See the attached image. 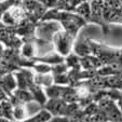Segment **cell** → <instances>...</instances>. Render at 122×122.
Listing matches in <instances>:
<instances>
[{
    "mask_svg": "<svg viewBox=\"0 0 122 122\" xmlns=\"http://www.w3.org/2000/svg\"><path fill=\"white\" fill-rule=\"evenodd\" d=\"M56 21L61 24L63 29L69 35H71L74 38H77L79 30L88 24L83 17L79 14L72 11H65V10H58L55 8L49 9L42 16L40 22H49Z\"/></svg>",
    "mask_w": 122,
    "mask_h": 122,
    "instance_id": "cell-1",
    "label": "cell"
},
{
    "mask_svg": "<svg viewBox=\"0 0 122 122\" xmlns=\"http://www.w3.org/2000/svg\"><path fill=\"white\" fill-rule=\"evenodd\" d=\"M75 42H76V38L66 32L64 29L57 30L52 37V43L54 44L55 51L64 57L68 56L74 51Z\"/></svg>",
    "mask_w": 122,
    "mask_h": 122,
    "instance_id": "cell-2",
    "label": "cell"
},
{
    "mask_svg": "<svg viewBox=\"0 0 122 122\" xmlns=\"http://www.w3.org/2000/svg\"><path fill=\"white\" fill-rule=\"evenodd\" d=\"M91 5V19L90 23L97 24L102 27L103 32L105 35L109 31V24L105 21L103 15V8H104V0H90Z\"/></svg>",
    "mask_w": 122,
    "mask_h": 122,
    "instance_id": "cell-3",
    "label": "cell"
},
{
    "mask_svg": "<svg viewBox=\"0 0 122 122\" xmlns=\"http://www.w3.org/2000/svg\"><path fill=\"white\" fill-rule=\"evenodd\" d=\"M0 88L7 93L9 97L12 95L14 90H16V88H17V85H16V78L14 76L13 71L7 72V74L2 75L0 77Z\"/></svg>",
    "mask_w": 122,
    "mask_h": 122,
    "instance_id": "cell-4",
    "label": "cell"
},
{
    "mask_svg": "<svg viewBox=\"0 0 122 122\" xmlns=\"http://www.w3.org/2000/svg\"><path fill=\"white\" fill-rule=\"evenodd\" d=\"M32 61L39 62V63H44V64L53 66V65H57V64H61V63H64L65 57L55 51V52L46 53V54H44V55L40 56V57H37V56H36L35 58H32Z\"/></svg>",
    "mask_w": 122,
    "mask_h": 122,
    "instance_id": "cell-5",
    "label": "cell"
},
{
    "mask_svg": "<svg viewBox=\"0 0 122 122\" xmlns=\"http://www.w3.org/2000/svg\"><path fill=\"white\" fill-rule=\"evenodd\" d=\"M28 90L31 92L32 97H34V102H37L40 106H42V107L46 105V103L48 102L49 98L46 94L44 88L40 86V85H37L36 83H32Z\"/></svg>",
    "mask_w": 122,
    "mask_h": 122,
    "instance_id": "cell-6",
    "label": "cell"
},
{
    "mask_svg": "<svg viewBox=\"0 0 122 122\" xmlns=\"http://www.w3.org/2000/svg\"><path fill=\"white\" fill-rule=\"evenodd\" d=\"M74 53H76L78 56L82 57V56H86L92 54L90 44H89V38L86 39H79L75 42L74 44Z\"/></svg>",
    "mask_w": 122,
    "mask_h": 122,
    "instance_id": "cell-7",
    "label": "cell"
},
{
    "mask_svg": "<svg viewBox=\"0 0 122 122\" xmlns=\"http://www.w3.org/2000/svg\"><path fill=\"white\" fill-rule=\"evenodd\" d=\"M34 83L40 85L42 88H48L50 85L54 84V76L53 74H34Z\"/></svg>",
    "mask_w": 122,
    "mask_h": 122,
    "instance_id": "cell-8",
    "label": "cell"
},
{
    "mask_svg": "<svg viewBox=\"0 0 122 122\" xmlns=\"http://www.w3.org/2000/svg\"><path fill=\"white\" fill-rule=\"evenodd\" d=\"M52 117H53L52 113L48 109L42 108L39 112H37L36 115H34L30 118H27V119H25L22 122H49Z\"/></svg>",
    "mask_w": 122,
    "mask_h": 122,
    "instance_id": "cell-9",
    "label": "cell"
},
{
    "mask_svg": "<svg viewBox=\"0 0 122 122\" xmlns=\"http://www.w3.org/2000/svg\"><path fill=\"white\" fill-rule=\"evenodd\" d=\"M74 12H76L77 14L83 17L85 21L88 22V24L90 23V19H91V5H90V1H83L81 2L79 5H77L75 8Z\"/></svg>",
    "mask_w": 122,
    "mask_h": 122,
    "instance_id": "cell-10",
    "label": "cell"
},
{
    "mask_svg": "<svg viewBox=\"0 0 122 122\" xmlns=\"http://www.w3.org/2000/svg\"><path fill=\"white\" fill-rule=\"evenodd\" d=\"M25 104H16L13 105V120L14 121H24L26 118Z\"/></svg>",
    "mask_w": 122,
    "mask_h": 122,
    "instance_id": "cell-11",
    "label": "cell"
},
{
    "mask_svg": "<svg viewBox=\"0 0 122 122\" xmlns=\"http://www.w3.org/2000/svg\"><path fill=\"white\" fill-rule=\"evenodd\" d=\"M49 122H71L70 118L65 117V116H54L51 118V120Z\"/></svg>",
    "mask_w": 122,
    "mask_h": 122,
    "instance_id": "cell-12",
    "label": "cell"
}]
</instances>
